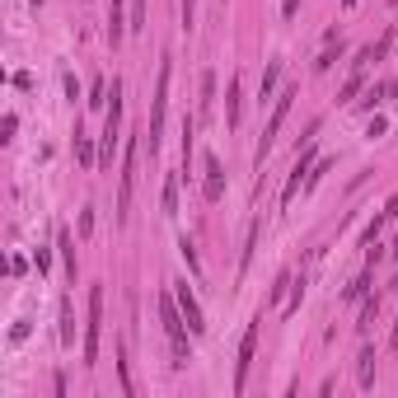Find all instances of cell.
<instances>
[{
  "instance_id": "obj_28",
  "label": "cell",
  "mask_w": 398,
  "mask_h": 398,
  "mask_svg": "<svg viewBox=\"0 0 398 398\" xmlns=\"http://www.w3.org/2000/svg\"><path fill=\"white\" fill-rule=\"evenodd\" d=\"M389 347H394V352H398V323H394V337H389Z\"/></svg>"
},
{
  "instance_id": "obj_19",
  "label": "cell",
  "mask_w": 398,
  "mask_h": 398,
  "mask_svg": "<svg viewBox=\"0 0 398 398\" xmlns=\"http://www.w3.org/2000/svg\"><path fill=\"white\" fill-rule=\"evenodd\" d=\"M211 94H215V76H211V71H206V76H201V113L211 108Z\"/></svg>"
},
{
  "instance_id": "obj_3",
  "label": "cell",
  "mask_w": 398,
  "mask_h": 398,
  "mask_svg": "<svg viewBox=\"0 0 398 398\" xmlns=\"http://www.w3.org/2000/svg\"><path fill=\"white\" fill-rule=\"evenodd\" d=\"M291 104H295V90H281V99H276V108H272V118H267V127H262V141H258V169H262V159L272 155V145H276V132H281V122H286V113H291Z\"/></svg>"
},
{
  "instance_id": "obj_23",
  "label": "cell",
  "mask_w": 398,
  "mask_h": 398,
  "mask_svg": "<svg viewBox=\"0 0 398 398\" xmlns=\"http://www.w3.org/2000/svg\"><path fill=\"white\" fill-rule=\"evenodd\" d=\"M366 286H370V276H361L356 286H347V300H361V295H366Z\"/></svg>"
},
{
  "instance_id": "obj_29",
  "label": "cell",
  "mask_w": 398,
  "mask_h": 398,
  "mask_svg": "<svg viewBox=\"0 0 398 398\" xmlns=\"http://www.w3.org/2000/svg\"><path fill=\"white\" fill-rule=\"evenodd\" d=\"M389 253H394V258H398V239H394V248H389Z\"/></svg>"
},
{
  "instance_id": "obj_2",
  "label": "cell",
  "mask_w": 398,
  "mask_h": 398,
  "mask_svg": "<svg viewBox=\"0 0 398 398\" xmlns=\"http://www.w3.org/2000/svg\"><path fill=\"white\" fill-rule=\"evenodd\" d=\"M99 337H104V286H90V323H85V366L99 361Z\"/></svg>"
},
{
  "instance_id": "obj_15",
  "label": "cell",
  "mask_w": 398,
  "mask_h": 398,
  "mask_svg": "<svg viewBox=\"0 0 398 398\" xmlns=\"http://www.w3.org/2000/svg\"><path fill=\"white\" fill-rule=\"evenodd\" d=\"M361 85H366V71H361V66H356V71H352V80H347V85H342V104H352L356 94H361Z\"/></svg>"
},
{
  "instance_id": "obj_24",
  "label": "cell",
  "mask_w": 398,
  "mask_h": 398,
  "mask_svg": "<svg viewBox=\"0 0 398 398\" xmlns=\"http://www.w3.org/2000/svg\"><path fill=\"white\" fill-rule=\"evenodd\" d=\"M192 19H197V0H183V29H192Z\"/></svg>"
},
{
  "instance_id": "obj_7",
  "label": "cell",
  "mask_w": 398,
  "mask_h": 398,
  "mask_svg": "<svg viewBox=\"0 0 398 398\" xmlns=\"http://www.w3.org/2000/svg\"><path fill=\"white\" fill-rule=\"evenodd\" d=\"M132 187H136V141L127 145V159H122V192H118V215L127 220V206H132Z\"/></svg>"
},
{
  "instance_id": "obj_26",
  "label": "cell",
  "mask_w": 398,
  "mask_h": 398,
  "mask_svg": "<svg viewBox=\"0 0 398 398\" xmlns=\"http://www.w3.org/2000/svg\"><path fill=\"white\" fill-rule=\"evenodd\" d=\"M145 24V0H136V10H132V29H141Z\"/></svg>"
},
{
  "instance_id": "obj_13",
  "label": "cell",
  "mask_w": 398,
  "mask_h": 398,
  "mask_svg": "<svg viewBox=\"0 0 398 398\" xmlns=\"http://www.w3.org/2000/svg\"><path fill=\"white\" fill-rule=\"evenodd\" d=\"M76 155H80V164H85V169L99 164V155H94V145H90V136H85V132H76Z\"/></svg>"
},
{
  "instance_id": "obj_10",
  "label": "cell",
  "mask_w": 398,
  "mask_h": 398,
  "mask_svg": "<svg viewBox=\"0 0 398 398\" xmlns=\"http://www.w3.org/2000/svg\"><path fill=\"white\" fill-rule=\"evenodd\" d=\"M225 122L239 127V76L230 80V90H225Z\"/></svg>"
},
{
  "instance_id": "obj_14",
  "label": "cell",
  "mask_w": 398,
  "mask_h": 398,
  "mask_svg": "<svg viewBox=\"0 0 398 398\" xmlns=\"http://www.w3.org/2000/svg\"><path fill=\"white\" fill-rule=\"evenodd\" d=\"M356 380L366 384V389L375 384V352H361V366H356Z\"/></svg>"
},
{
  "instance_id": "obj_11",
  "label": "cell",
  "mask_w": 398,
  "mask_h": 398,
  "mask_svg": "<svg viewBox=\"0 0 398 398\" xmlns=\"http://www.w3.org/2000/svg\"><path fill=\"white\" fill-rule=\"evenodd\" d=\"M164 215H178V173L164 178Z\"/></svg>"
},
{
  "instance_id": "obj_12",
  "label": "cell",
  "mask_w": 398,
  "mask_h": 398,
  "mask_svg": "<svg viewBox=\"0 0 398 398\" xmlns=\"http://www.w3.org/2000/svg\"><path fill=\"white\" fill-rule=\"evenodd\" d=\"M300 300H305V276H300V281H291V295H286V305H281V314L291 319L295 309H300Z\"/></svg>"
},
{
  "instance_id": "obj_30",
  "label": "cell",
  "mask_w": 398,
  "mask_h": 398,
  "mask_svg": "<svg viewBox=\"0 0 398 398\" xmlns=\"http://www.w3.org/2000/svg\"><path fill=\"white\" fill-rule=\"evenodd\" d=\"M342 5H356V0H342Z\"/></svg>"
},
{
  "instance_id": "obj_16",
  "label": "cell",
  "mask_w": 398,
  "mask_h": 398,
  "mask_svg": "<svg viewBox=\"0 0 398 398\" xmlns=\"http://www.w3.org/2000/svg\"><path fill=\"white\" fill-rule=\"evenodd\" d=\"M178 253H183L187 272H192V276H201V262H197V248H192V239H178Z\"/></svg>"
},
{
  "instance_id": "obj_20",
  "label": "cell",
  "mask_w": 398,
  "mask_h": 398,
  "mask_svg": "<svg viewBox=\"0 0 398 398\" xmlns=\"http://www.w3.org/2000/svg\"><path fill=\"white\" fill-rule=\"evenodd\" d=\"M375 314H380V300H366V305H361V323H356V328H370V323H375Z\"/></svg>"
},
{
  "instance_id": "obj_5",
  "label": "cell",
  "mask_w": 398,
  "mask_h": 398,
  "mask_svg": "<svg viewBox=\"0 0 398 398\" xmlns=\"http://www.w3.org/2000/svg\"><path fill=\"white\" fill-rule=\"evenodd\" d=\"M164 104H169V62L159 66V85H155V113H150V155L159 145V132H164Z\"/></svg>"
},
{
  "instance_id": "obj_4",
  "label": "cell",
  "mask_w": 398,
  "mask_h": 398,
  "mask_svg": "<svg viewBox=\"0 0 398 398\" xmlns=\"http://www.w3.org/2000/svg\"><path fill=\"white\" fill-rule=\"evenodd\" d=\"M258 323L253 319L244 328V337H239V361H234V394H244V380H248V366H253V352H258Z\"/></svg>"
},
{
  "instance_id": "obj_1",
  "label": "cell",
  "mask_w": 398,
  "mask_h": 398,
  "mask_svg": "<svg viewBox=\"0 0 398 398\" xmlns=\"http://www.w3.org/2000/svg\"><path fill=\"white\" fill-rule=\"evenodd\" d=\"M159 319H164V333H169V342H173V366H187L192 361V352H187V333H183V309H178V300L173 295H159Z\"/></svg>"
},
{
  "instance_id": "obj_9",
  "label": "cell",
  "mask_w": 398,
  "mask_h": 398,
  "mask_svg": "<svg viewBox=\"0 0 398 398\" xmlns=\"http://www.w3.org/2000/svg\"><path fill=\"white\" fill-rule=\"evenodd\" d=\"M309 159H314V145H305V155L295 159V169H291V178H286V192H281V201H291L300 187H305V178H309Z\"/></svg>"
},
{
  "instance_id": "obj_21",
  "label": "cell",
  "mask_w": 398,
  "mask_h": 398,
  "mask_svg": "<svg viewBox=\"0 0 398 398\" xmlns=\"http://www.w3.org/2000/svg\"><path fill=\"white\" fill-rule=\"evenodd\" d=\"M71 305H62V342H76V328H71Z\"/></svg>"
},
{
  "instance_id": "obj_27",
  "label": "cell",
  "mask_w": 398,
  "mask_h": 398,
  "mask_svg": "<svg viewBox=\"0 0 398 398\" xmlns=\"http://www.w3.org/2000/svg\"><path fill=\"white\" fill-rule=\"evenodd\" d=\"M295 10H300V0H281V15L286 19H295Z\"/></svg>"
},
{
  "instance_id": "obj_25",
  "label": "cell",
  "mask_w": 398,
  "mask_h": 398,
  "mask_svg": "<svg viewBox=\"0 0 398 398\" xmlns=\"http://www.w3.org/2000/svg\"><path fill=\"white\" fill-rule=\"evenodd\" d=\"M90 230H94V211L85 206V211H80V234H90Z\"/></svg>"
},
{
  "instance_id": "obj_22",
  "label": "cell",
  "mask_w": 398,
  "mask_h": 398,
  "mask_svg": "<svg viewBox=\"0 0 398 398\" xmlns=\"http://www.w3.org/2000/svg\"><path fill=\"white\" fill-rule=\"evenodd\" d=\"M62 253H66V267H71V276H76V248H71V234L62 230Z\"/></svg>"
},
{
  "instance_id": "obj_8",
  "label": "cell",
  "mask_w": 398,
  "mask_h": 398,
  "mask_svg": "<svg viewBox=\"0 0 398 398\" xmlns=\"http://www.w3.org/2000/svg\"><path fill=\"white\" fill-rule=\"evenodd\" d=\"M201 197H206V201H220V197H225V169H220L215 155H206V183H201Z\"/></svg>"
},
{
  "instance_id": "obj_18",
  "label": "cell",
  "mask_w": 398,
  "mask_h": 398,
  "mask_svg": "<svg viewBox=\"0 0 398 398\" xmlns=\"http://www.w3.org/2000/svg\"><path fill=\"white\" fill-rule=\"evenodd\" d=\"M276 76H281V66L272 62V66H267V76H262V104H267V94L276 90Z\"/></svg>"
},
{
  "instance_id": "obj_6",
  "label": "cell",
  "mask_w": 398,
  "mask_h": 398,
  "mask_svg": "<svg viewBox=\"0 0 398 398\" xmlns=\"http://www.w3.org/2000/svg\"><path fill=\"white\" fill-rule=\"evenodd\" d=\"M173 300H178V309H183V319H187V333H206L201 305H197V295L187 291V281H173Z\"/></svg>"
},
{
  "instance_id": "obj_17",
  "label": "cell",
  "mask_w": 398,
  "mask_h": 398,
  "mask_svg": "<svg viewBox=\"0 0 398 398\" xmlns=\"http://www.w3.org/2000/svg\"><path fill=\"white\" fill-rule=\"evenodd\" d=\"M108 38H113V47L122 43V0H113V24H108Z\"/></svg>"
}]
</instances>
